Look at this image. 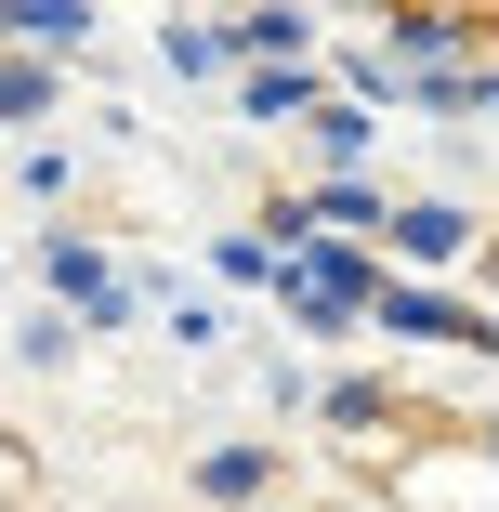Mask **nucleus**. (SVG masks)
Returning <instances> with one entry per match:
<instances>
[{
	"instance_id": "nucleus-1",
	"label": "nucleus",
	"mask_w": 499,
	"mask_h": 512,
	"mask_svg": "<svg viewBox=\"0 0 499 512\" xmlns=\"http://www.w3.org/2000/svg\"><path fill=\"white\" fill-rule=\"evenodd\" d=\"M381 329H421V342H486L473 316H447L434 289H381Z\"/></svg>"
},
{
	"instance_id": "nucleus-2",
	"label": "nucleus",
	"mask_w": 499,
	"mask_h": 512,
	"mask_svg": "<svg viewBox=\"0 0 499 512\" xmlns=\"http://www.w3.org/2000/svg\"><path fill=\"white\" fill-rule=\"evenodd\" d=\"M394 250H421V263H447V250H460V211H394Z\"/></svg>"
}]
</instances>
